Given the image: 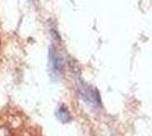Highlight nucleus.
I'll list each match as a JSON object with an SVG mask.
<instances>
[{
	"mask_svg": "<svg viewBox=\"0 0 152 136\" xmlns=\"http://www.w3.org/2000/svg\"><path fill=\"white\" fill-rule=\"evenodd\" d=\"M81 94L82 97H84V100L86 102H89L90 104L92 105H100V99H99V95H98V92L93 89H91L86 85H83L82 89H81Z\"/></svg>",
	"mask_w": 152,
	"mask_h": 136,
	"instance_id": "nucleus-1",
	"label": "nucleus"
},
{
	"mask_svg": "<svg viewBox=\"0 0 152 136\" xmlns=\"http://www.w3.org/2000/svg\"><path fill=\"white\" fill-rule=\"evenodd\" d=\"M49 65H50L51 71H56V73H59L63 68L61 60H60V58L58 57L57 53L55 52V50L52 48L49 50Z\"/></svg>",
	"mask_w": 152,
	"mask_h": 136,
	"instance_id": "nucleus-2",
	"label": "nucleus"
},
{
	"mask_svg": "<svg viewBox=\"0 0 152 136\" xmlns=\"http://www.w3.org/2000/svg\"><path fill=\"white\" fill-rule=\"evenodd\" d=\"M57 117L61 123H68V121L70 120L69 111L67 110V108H66V107H64V105H61V107L58 109Z\"/></svg>",
	"mask_w": 152,
	"mask_h": 136,
	"instance_id": "nucleus-3",
	"label": "nucleus"
}]
</instances>
